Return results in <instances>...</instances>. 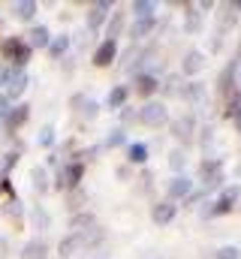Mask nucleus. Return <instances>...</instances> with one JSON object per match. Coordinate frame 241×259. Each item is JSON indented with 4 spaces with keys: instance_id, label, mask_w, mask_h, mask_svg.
Instances as JSON below:
<instances>
[{
    "instance_id": "nucleus-28",
    "label": "nucleus",
    "mask_w": 241,
    "mask_h": 259,
    "mask_svg": "<svg viewBox=\"0 0 241 259\" xmlns=\"http://www.w3.org/2000/svg\"><path fill=\"white\" fill-rule=\"evenodd\" d=\"M184 27H187V33H199V30H202V15H199L196 9H190V12H187V21H184Z\"/></svg>"
},
{
    "instance_id": "nucleus-24",
    "label": "nucleus",
    "mask_w": 241,
    "mask_h": 259,
    "mask_svg": "<svg viewBox=\"0 0 241 259\" xmlns=\"http://www.w3.org/2000/svg\"><path fill=\"white\" fill-rule=\"evenodd\" d=\"M154 9H157V3H151V0H136L133 3L136 18H154Z\"/></svg>"
},
{
    "instance_id": "nucleus-12",
    "label": "nucleus",
    "mask_w": 241,
    "mask_h": 259,
    "mask_svg": "<svg viewBox=\"0 0 241 259\" xmlns=\"http://www.w3.org/2000/svg\"><path fill=\"white\" fill-rule=\"evenodd\" d=\"M30 49H49V42H52V33H49V27L46 24H39V27H30V33H27V39H24Z\"/></svg>"
},
{
    "instance_id": "nucleus-32",
    "label": "nucleus",
    "mask_w": 241,
    "mask_h": 259,
    "mask_svg": "<svg viewBox=\"0 0 241 259\" xmlns=\"http://www.w3.org/2000/svg\"><path fill=\"white\" fill-rule=\"evenodd\" d=\"M232 75H235V64H229L223 69V75H220V91H229V88H232Z\"/></svg>"
},
{
    "instance_id": "nucleus-42",
    "label": "nucleus",
    "mask_w": 241,
    "mask_h": 259,
    "mask_svg": "<svg viewBox=\"0 0 241 259\" xmlns=\"http://www.w3.org/2000/svg\"><path fill=\"white\" fill-rule=\"evenodd\" d=\"M184 202H187V208H196V205L202 202V193H190L187 199H184Z\"/></svg>"
},
{
    "instance_id": "nucleus-36",
    "label": "nucleus",
    "mask_w": 241,
    "mask_h": 259,
    "mask_svg": "<svg viewBox=\"0 0 241 259\" xmlns=\"http://www.w3.org/2000/svg\"><path fill=\"white\" fill-rule=\"evenodd\" d=\"M124 142H127V133H124V130H115V133L106 139V145H109V148H118V145H124Z\"/></svg>"
},
{
    "instance_id": "nucleus-19",
    "label": "nucleus",
    "mask_w": 241,
    "mask_h": 259,
    "mask_svg": "<svg viewBox=\"0 0 241 259\" xmlns=\"http://www.w3.org/2000/svg\"><path fill=\"white\" fill-rule=\"evenodd\" d=\"M127 160L136 163V166H142V163L148 160V145H145V142H133V145L127 148Z\"/></svg>"
},
{
    "instance_id": "nucleus-14",
    "label": "nucleus",
    "mask_w": 241,
    "mask_h": 259,
    "mask_svg": "<svg viewBox=\"0 0 241 259\" xmlns=\"http://www.w3.org/2000/svg\"><path fill=\"white\" fill-rule=\"evenodd\" d=\"M21 259H49V244H46L43 238L27 241L24 250H21Z\"/></svg>"
},
{
    "instance_id": "nucleus-44",
    "label": "nucleus",
    "mask_w": 241,
    "mask_h": 259,
    "mask_svg": "<svg viewBox=\"0 0 241 259\" xmlns=\"http://www.w3.org/2000/svg\"><path fill=\"white\" fill-rule=\"evenodd\" d=\"M0 259H6V241L0 238Z\"/></svg>"
},
{
    "instance_id": "nucleus-21",
    "label": "nucleus",
    "mask_w": 241,
    "mask_h": 259,
    "mask_svg": "<svg viewBox=\"0 0 241 259\" xmlns=\"http://www.w3.org/2000/svg\"><path fill=\"white\" fill-rule=\"evenodd\" d=\"M72 103H75V106H82V109H78V115H82V118H88V121H91V118H97V112H100V106H97L94 100H85V97H75Z\"/></svg>"
},
{
    "instance_id": "nucleus-27",
    "label": "nucleus",
    "mask_w": 241,
    "mask_h": 259,
    "mask_svg": "<svg viewBox=\"0 0 241 259\" xmlns=\"http://www.w3.org/2000/svg\"><path fill=\"white\" fill-rule=\"evenodd\" d=\"M120 30H124V15H120V12H112V18H109V27H106V39H115Z\"/></svg>"
},
{
    "instance_id": "nucleus-5",
    "label": "nucleus",
    "mask_w": 241,
    "mask_h": 259,
    "mask_svg": "<svg viewBox=\"0 0 241 259\" xmlns=\"http://www.w3.org/2000/svg\"><path fill=\"white\" fill-rule=\"evenodd\" d=\"M118 58V39H103L94 52V66H109Z\"/></svg>"
},
{
    "instance_id": "nucleus-16",
    "label": "nucleus",
    "mask_w": 241,
    "mask_h": 259,
    "mask_svg": "<svg viewBox=\"0 0 241 259\" xmlns=\"http://www.w3.org/2000/svg\"><path fill=\"white\" fill-rule=\"evenodd\" d=\"M36 3L33 0H18V3H12V15L18 18V21H30L33 15H36Z\"/></svg>"
},
{
    "instance_id": "nucleus-10",
    "label": "nucleus",
    "mask_w": 241,
    "mask_h": 259,
    "mask_svg": "<svg viewBox=\"0 0 241 259\" xmlns=\"http://www.w3.org/2000/svg\"><path fill=\"white\" fill-rule=\"evenodd\" d=\"M27 84H30V78H27V72L24 69H15V75H12V81L6 84V97H9V103L12 100H18L24 91H27Z\"/></svg>"
},
{
    "instance_id": "nucleus-45",
    "label": "nucleus",
    "mask_w": 241,
    "mask_h": 259,
    "mask_svg": "<svg viewBox=\"0 0 241 259\" xmlns=\"http://www.w3.org/2000/svg\"><path fill=\"white\" fill-rule=\"evenodd\" d=\"M232 6H235V9H241V0H238V3H232Z\"/></svg>"
},
{
    "instance_id": "nucleus-30",
    "label": "nucleus",
    "mask_w": 241,
    "mask_h": 259,
    "mask_svg": "<svg viewBox=\"0 0 241 259\" xmlns=\"http://www.w3.org/2000/svg\"><path fill=\"white\" fill-rule=\"evenodd\" d=\"M235 18H238V15H235V6H223V12H220V27H223V30L232 27ZM223 30H220V33H223Z\"/></svg>"
},
{
    "instance_id": "nucleus-23",
    "label": "nucleus",
    "mask_w": 241,
    "mask_h": 259,
    "mask_svg": "<svg viewBox=\"0 0 241 259\" xmlns=\"http://www.w3.org/2000/svg\"><path fill=\"white\" fill-rule=\"evenodd\" d=\"M69 49V36L63 33V36H52V42H49V55L52 58H63V52Z\"/></svg>"
},
{
    "instance_id": "nucleus-33",
    "label": "nucleus",
    "mask_w": 241,
    "mask_h": 259,
    "mask_svg": "<svg viewBox=\"0 0 241 259\" xmlns=\"http://www.w3.org/2000/svg\"><path fill=\"white\" fill-rule=\"evenodd\" d=\"M39 145H43V148H52V145H55V127L39 130Z\"/></svg>"
},
{
    "instance_id": "nucleus-4",
    "label": "nucleus",
    "mask_w": 241,
    "mask_h": 259,
    "mask_svg": "<svg viewBox=\"0 0 241 259\" xmlns=\"http://www.w3.org/2000/svg\"><path fill=\"white\" fill-rule=\"evenodd\" d=\"M109 12H112V0L91 3V9H88V30H97V27H103V24H106V18H109Z\"/></svg>"
},
{
    "instance_id": "nucleus-26",
    "label": "nucleus",
    "mask_w": 241,
    "mask_h": 259,
    "mask_svg": "<svg viewBox=\"0 0 241 259\" xmlns=\"http://www.w3.org/2000/svg\"><path fill=\"white\" fill-rule=\"evenodd\" d=\"M127 94H130V91H127L124 84L112 88V91H109V106H112V109H124V103H127Z\"/></svg>"
},
{
    "instance_id": "nucleus-3",
    "label": "nucleus",
    "mask_w": 241,
    "mask_h": 259,
    "mask_svg": "<svg viewBox=\"0 0 241 259\" xmlns=\"http://www.w3.org/2000/svg\"><path fill=\"white\" fill-rule=\"evenodd\" d=\"M82 175H85V163H82V160H69V163L58 172L55 187H60V190H78Z\"/></svg>"
},
{
    "instance_id": "nucleus-13",
    "label": "nucleus",
    "mask_w": 241,
    "mask_h": 259,
    "mask_svg": "<svg viewBox=\"0 0 241 259\" xmlns=\"http://www.w3.org/2000/svg\"><path fill=\"white\" fill-rule=\"evenodd\" d=\"M193 130H196L193 115H184V118H178V121L172 124V136L181 139V142H190V139H193Z\"/></svg>"
},
{
    "instance_id": "nucleus-25",
    "label": "nucleus",
    "mask_w": 241,
    "mask_h": 259,
    "mask_svg": "<svg viewBox=\"0 0 241 259\" xmlns=\"http://www.w3.org/2000/svg\"><path fill=\"white\" fill-rule=\"evenodd\" d=\"M78 247H82V241H78V235L72 232L69 238H63V241H60V247H58V250H60V256L66 259V256H72V253H75Z\"/></svg>"
},
{
    "instance_id": "nucleus-7",
    "label": "nucleus",
    "mask_w": 241,
    "mask_h": 259,
    "mask_svg": "<svg viewBox=\"0 0 241 259\" xmlns=\"http://www.w3.org/2000/svg\"><path fill=\"white\" fill-rule=\"evenodd\" d=\"M190 193H193V181H190L187 175H175V178L166 184V196H169V202H172V199H187Z\"/></svg>"
},
{
    "instance_id": "nucleus-15",
    "label": "nucleus",
    "mask_w": 241,
    "mask_h": 259,
    "mask_svg": "<svg viewBox=\"0 0 241 259\" xmlns=\"http://www.w3.org/2000/svg\"><path fill=\"white\" fill-rule=\"evenodd\" d=\"M157 88H160V81H157L151 72H139V75H136V94H142V97H151Z\"/></svg>"
},
{
    "instance_id": "nucleus-11",
    "label": "nucleus",
    "mask_w": 241,
    "mask_h": 259,
    "mask_svg": "<svg viewBox=\"0 0 241 259\" xmlns=\"http://www.w3.org/2000/svg\"><path fill=\"white\" fill-rule=\"evenodd\" d=\"M27 115H30V106L18 103V106H12V109L6 112V124H3V127L12 133V130H18L21 124H24V121H27Z\"/></svg>"
},
{
    "instance_id": "nucleus-1",
    "label": "nucleus",
    "mask_w": 241,
    "mask_h": 259,
    "mask_svg": "<svg viewBox=\"0 0 241 259\" xmlns=\"http://www.w3.org/2000/svg\"><path fill=\"white\" fill-rule=\"evenodd\" d=\"M30 46L21 39V36H9L3 46H0V55H3V61L12 66V69H24V64L30 61Z\"/></svg>"
},
{
    "instance_id": "nucleus-17",
    "label": "nucleus",
    "mask_w": 241,
    "mask_h": 259,
    "mask_svg": "<svg viewBox=\"0 0 241 259\" xmlns=\"http://www.w3.org/2000/svg\"><path fill=\"white\" fill-rule=\"evenodd\" d=\"M154 24H157L154 18H136V21H133V27H130V36L139 42V39H145V36L154 30Z\"/></svg>"
},
{
    "instance_id": "nucleus-29",
    "label": "nucleus",
    "mask_w": 241,
    "mask_h": 259,
    "mask_svg": "<svg viewBox=\"0 0 241 259\" xmlns=\"http://www.w3.org/2000/svg\"><path fill=\"white\" fill-rule=\"evenodd\" d=\"M69 226H72V232H85V229H91V226H97V223H94L91 214H78V217H72Z\"/></svg>"
},
{
    "instance_id": "nucleus-6",
    "label": "nucleus",
    "mask_w": 241,
    "mask_h": 259,
    "mask_svg": "<svg viewBox=\"0 0 241 259\" xmlns=\"http://www.w3.org/2000/svg\"><path fill=\"white\" fill-rule=\"evenodd\" d=\"M235 199H238V187H226V190H223V196H220V199H217V202H214V205L205 211V214H208V217H220V214H229Z\"/></svg>"
},
{
    "instance_id": "nucleus-9",
    "label": "nucleus",
    "mask_w": 241,
    "mask_h": 259,
    "mask_svg": "<svg viewBox=\"0 0 241 259\" xmlns=\"http://www.w3.org/2000/svg\"><path fill=\"white\" fill-rule=\"evenodd\" d=\"M175 214H178V205H172L169 199H166V202H157V205L151 208V217H154V223H160V226L172 223V220H175Z\"/></svg>"
},
{
    "instance_id": "nucleus-39",
    "label": "nucleus",
    "mask_w": 241,
    "mask_h": 259,
    "mask_svg": "<svg viewBox=\"0 0 241 259\" xmlns=\"http://www.w3.org/2000/svg\"><path fill=\"white\" fill-rule=\"evenodd\" d=\"M163 91H166V94H181V88H178V75H169V81L163 84Z\"/></svg>"
},
{
    "instance_id": "nucleus-18",
    "label": "nucleus",
    "mask_w": 241,
    "mask_h": 259,
    "mask_svg": "<svg viewBox=\"0 0 241 259\" xmlns=\"http://www.w3.org/2000/svg\"><path fill=\"white\" fill-rule=\"evenodd\" d=\"M202 66H205V55H202V52H187V55H184V64H181V69H184L187 75L199 72Z\"/></svg>"
},
{
    "instance_id": "nucleus-34",
    "label": "nucleus",
    "mask_w": 241,
    "mask_h": 259,
    "mask_svg": "<svg viewBox=\"0 0 241 259\" xmlns=\"http://www.w3.org/2000/svg\"><path fill=\"white\" fill-rule=\"evenodd\" d=\"M184 163H187V160H184V151H172V154H169V169L181 172V169H184Z\"/></svg>"
},
{
    "instance_id": "nucleus-40",
    "label": "nucleus",
    "mask_w": 241,
    "mask_h": 259,
    "mask_svg": "<svg viewBox=\"0 0 241 259\" xmlns=\"http://www.w3.org/2000/svg\"><path fill=\"white\" fill-rule=\"evenodd\" d=\"M229 112H232V118H235V121H241V94L232 100V109H229Z\"/></svg>"
},
{
    "instance_id": "nucleus-20",
    "label": "nucleus",
    "mask_w": 241,
    "mask_h": 259,
    "mask_svg": "<svg viewBox=\"0 0 241 259\" xmlns=\"http://www.w3.org/2000/svg\"><path fill=\"white\" fill-rule=\"evenodd\" d=\"M30 181H33L36 193H46L49 190V172H46V166H33L30 169Z\"/></svg>"
},
{
    "instance_id": "nucleus-43",
    "label": "nucleus",
    "mask_w": 241,
    "mask_h": 259,
    "mask_svg": "<svg viewBox=\"0 0 241 259\" xmlns=\"http://www.w3.org/2000/svg\"><path fill=\"white\" fill-rule=\"evenodd\" d=\"M18 163V154H6V160H3V172L9 169V166H15Z\"/></svg>"
},
{
    "instance_id": "nucleus-35",
    "label": "nucleus",
    "mask_w": 241,
    "mask_h": 259,
    "mask_svg": "<svg viewBox=\"0 0 241 259\" xmlns=\"http://www.w3.org/2000/svg\"><path fill=\"white\" fill-rule=\"evenodd\" d=\"M12 75H15V69L9 64H0V88H6L9 81H12Z\"/></svg>"
},
{
    "instance_id": "nucleus-41",
    "label": "nucleus",
    "mask_w": 241,
    "mask_h": 259,
    "mask_svg": "<svg viewBox=\"0 0 241 259\" xmlns=\"http://www.w3.org/2000/svg\"><path fill=\"white\" fill-rule=\"evenodd\" d=\"M120 121H124V124H130V121H136V112L124 106V109H120Z\"/></svg>"
},
{
    "instance_id": "nucleus-38",
    "label": "nucleus",
    "mask_w": 241,
    "mask_h": 259,
    "mask_svg": "<svg viewBox=\"0 0 241 259\" xmlns=\"http://www.w3.org/2000/svg\"><path fill=\"white\" fill-rule=\"evenodd\" d=\"M33 223H36L39 229H46V226H49V214H46L43 208H33Z\"/></svg>"
},
{
    "instance_id": "nucleus-8",
    "label": "nucleus",
    "mask_w": 241,
    "mask_h": 259,
    "mask_svg": "<svg viewBox=\"0 0 241 259\" xmlns=\"http://www.w3.org/2000/svg\"><path fill=\"white\" fill-rule=\"evenodd\" d=\"M199 175H202V184H205V187H220V181H223L220 160H205L202 169H199Z\"/></svg>"
},
{
    "instance_id": "nucleus-2",
    "label": "nucleus",
    "mask_w": 241,
    "mask_h": 259,
    "mask_svg": "<svg viewBox=\"0 0 241 259\" xmlns=\"http://www.w3.org/2000/svg\"><path fill=\"white\" fill-rule=\"evenodd\" d=\"M166 118H169V109H166L160 100H148V103L136 112V121L145 124V127H163Z\"/></svg>"
},
{
    "instance_id": "nucleus-22",
    "label": "nucleus",
    "mask_w": 241,
    "mask_h": 259,
    "mask_svg": "<svg viewBox=\"0 0 241 259\" xmlns=\"http://www.w3.org/2000/svg\"><path fill=\"white\" fill-rule=\"evenodd\" d=\"M181 94H184L187 100H193V103H202V100H205V84H202V81H190Z\"/></svg>"
},
{
    "instance_id": "nucleus-37",
    "label": "nucleus",
    "mask_w": 241,
    "mask_h": 259,
    "mask_svg": "<svg viewBox=\"0 0 241 259\" xmlns=\"http://www.w3.org/2000/svg\"><path fill=\"white\" fill-rule=\"evenodd\" d=\"M3 211H6V217H21V202L18 199H9Z\"/></svg>"
},
{
    "instance_id": "nucleus-31",
    "label": "nucleus",
    "mask_w": 241,
    "mask_h": 259,
    "mask_svg": "<svg viewBox=\"0 0 241 259\" xmlns=\"http://www.w3.org/2000/svg\"><path fill=\"white\" fill-rule=\"evenodd\" d=\"M214 259H241V250L235 244H223V247L214 253Z\"/></svg>"
}]
</instances>
